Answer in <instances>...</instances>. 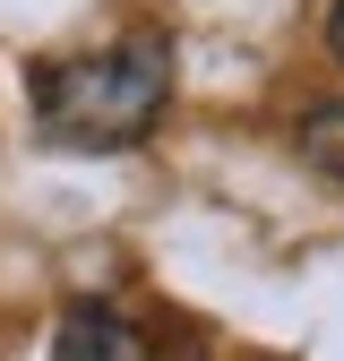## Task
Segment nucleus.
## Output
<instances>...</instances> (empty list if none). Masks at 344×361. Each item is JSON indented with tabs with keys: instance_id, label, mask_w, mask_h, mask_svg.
Returning <instances> with one entry per match:
<instances>
[{
	"instance_id": "obj_1",
	"label": "nucleus",
	"mask_w": 344,
	"mask_h": 361,
	"mask_svg": "<svg viewBox=\"0 0 344 361\" xmlns=\"http://www.w3.org/2000/svg\"><path fill=\"white\" fill-rule=\"evenodd\" d=\"M164 95H172V52L155 35H129L112 52L52 61L35 86V112L61 147H138L164 112Z\"/></svg>"
},
{
	"instance_id": "obj_2",
	"label": "nucleus",
	"mask_w": 344,
	"mask_h": 361,
	"mask_svg": "<svg viewBox=\"0 0 344 361\" xmlns=\"http://www.w3.org/2000/svg\"><path fill=\"white\" fill-rule=\"evenodd\" d=\"M52 361H147V336L121 319V310H95V301H78L61 336H52Z\"/></svg>"
},
{
	"instance_id": "obj_3",
	"label": "nucleus",
	"mask_w": 344,
	"mask_h": 361,
	"mask_svg": "<svg viewBox=\"0 0 344 361\" xmlns=\"http://www.w3.org/2000/svg\"><path fill=\"white\" fill-rule=\"evenodd\" d=\"M293 138H301V155H310V172H327L344 190V104H310L293 121Z\"/></svg>"
},
{
	"instance_id": "obj_4",
	"label": "nucleus",
	"mask_w": 344,
	"mask_h": 361,
	"mask_svg": "<svg viewBox=\"0 0 344 361\" xmlns=\"http://www.w3.org/2000/svg\"><path fill=\"white\" fill-rule=\"evenodd\" d=\"M147 361H207L198 344H147Z\"/></svg>"
},
{
	"instance_id": "obj_5",
	"label": "nucleus",
	"mask_w": 344,
	"mask_h": 361,
	"mask_svg": "<svg viewBox=\"0 0 344 361\" xmlns=\"http://www.w3.org/2000/svg\"><path fill=\"white\" fill-rule=\"evenodd\" d=\"M327 35H336V52H344V0H336V18H327Z\"/></svg>"
}]
</instances>
